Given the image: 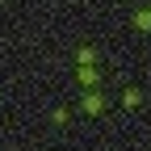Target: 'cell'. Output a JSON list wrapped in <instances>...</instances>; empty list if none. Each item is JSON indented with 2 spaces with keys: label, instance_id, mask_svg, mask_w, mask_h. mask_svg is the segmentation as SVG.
<instances>
[{
  "label": "cell",
  "instance_id": "6da1fadb",
  "mask_svg": "<svg viewBox=\"0 0 151 151\" xmlns=\"http://www.w3.org/2000/svg\"><path fill=\"white\" fill-rule=\"evenodd\" d=\"M76 76H80V84H88V88H92V84L101 80V76H97V67H92V63H80V71H76Z\"/></svg>",
  "mask_w": 151,
  "mask_h": 151
},
{
  "label": "cell",
  "instance_id": "7a4b0ae2",
  "mask_svg": "<svg viewBox=\"0 0 151 151\" xmlns=\"http://www.w3.org/2000/svg\"><path fill=\"white\" fill-rule=\"evenodd\" d=\"M105 109V101L97 97V92H88V97H84V113H101Z\"/></svg>",
  "mask_w": 151,
  "mask_h": 151
},
{
  "label": "cell",
  "instance_id": "3957f363",
  "mask_svg": "<svg viewBox=\"0 0 151 151\" xmlns=\"http://www.w3.org/2000/svg\"><path fill=\"white\" fill-rule=\"evenodd\" d=\"M134 29H151V13H134Z\"/></svg>",
  "mask_w": 151,
  "mask_h": 151
}]
</instances>
